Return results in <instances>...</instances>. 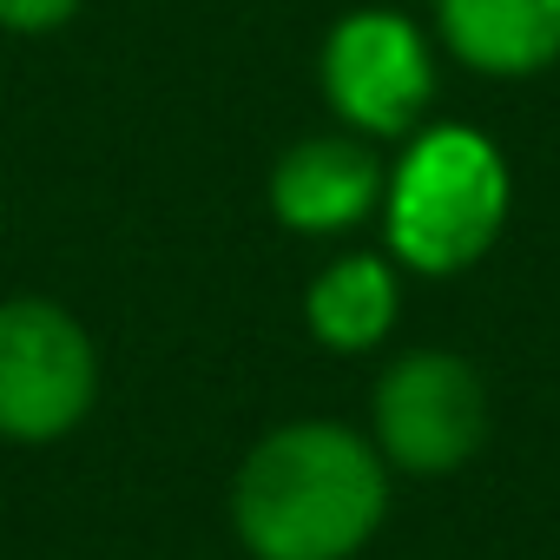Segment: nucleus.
Wrapping results in <instances>:
<instances>
[{
    "label": "nucleus",
    "instance_id": "obj_4",
    "mask_svg": "<svg viewBox=\"0 0 560 560\" xmlns=\"http://www.w3.org/2000/svg\"><path fill=\"white\" fill-rule=\"evenodd\" d=\"M376 455L402 475H455L488 435V389L455 350H416L383 370L370 402Z\"/></svg>",
    "mask_w": 560,
    "mask_h": 560
},
{
    "label": "nucleus",
    "instance_id": "obj_9",
    "mask_svg": "<svg viewBox=\"0 0 560 560\" xmlns=\"http://www.w3.org/2000/svg\"><path fill=\"white\" fill-rule=\"evenodd\" d=\"M80 14V0H0V27L14 34H47V27H67Z\"/></svg>",
    "mask_w": 560,
    "mask_h": 560
},
{
    "label": "nucleus",
    "instance_id": "obj_3",
    "mask_svg": "<svg viewBox=\"0 0 560 560\" xmlns=\"http://www.w3.org/2000/svg\"><path fill=\"white\" fill-rule=\"evenodd\" d=\"M100 396L93 337L47 298L0 304V435L60 442L86 422Z\"/></svg>",
    "mask_w": 560,
    "mask_h": 560
},
{
    "label": "nucleus",
    "instance_id": "obj_8",
    "mask_svg": "<svg viewBox=\"0 0 560 560\" xmlns=\"http://www.w3.org/2000/svg\"><path fill=\"white\" fill-rule=\"evenodd\" d=\"M396 311H402V291H396V270L370 250L357 257H337L311 298H304V317H311V337L357 357V350H376L389 330H396Z\"/></svg>",
    "mask_w": 560,
    "mask_h": 560
},
{
    "label": "nucleus",
    "instance_id": "obj_5",
    "mask_svg": "<svg viewBox=\"0 0 560 560\" xmlns=\"http://www.w3.org/2000/svg\"><path fill=\"white\" fill-rule=\"evenodd\" d=\"M317 67H324V100L363 139L416 132V119H422V106L435 93L422 27L409 14H389V8H363V14L337 21Z\"/></svg>",
    "mask_w": 560,
    "mask_h": 560
},
{
    "label": "nucleus",
    "instance_id": "obj_6",
    "mask_svg": "<svg viewBox=\"0 0 560 560\" xmlns=\"http://www.w3.org/2000/svg\"><path fill=\"white\" fill-rule=\"evenodd\" d=\"M383 205V165L363 139H304L270 172V211L304 237L357 231Z\"/></svg>",
    "mask_w": 560,
    "mask_h": 560
},
{
    "label": "nucleus",
    "instance_id": "obj_7",
    "mask_svg": "<svg viewBox=\"0 0 560 560\" xmlns=\"http://www.w3.org/2000/svg\"><path fill=\"white\" fill-rule=\"evenodd\" d=\"M435 27L488 80H527L560 60V0H435Z\"/></svg>",
    "mask_w": 560,
    "mask_h": 560
},
{
    "label": "nucleus",
    "instance_id": "obj_2",
    "mask_svg": "<svg viewBox=\"0 0 560 560\" xmlns=\"http://www.w3.org/2000/svg\"><path fill=\"white\" fill-rule=\"evenodd\" d=\"M508 165L475 126H429L383 178L389 250L422 277H455L488 257L508 224Z\"/></svg>",
    "mask_w": 560,
    "mask_h": 560
},
{
    "label": "nucleus",
    "instance_id": "obj_1",
    "mask_svg": "<svg viewBox=\"0 0 560 560\" xmlns=\"http://www.w3.org/2000/svg\"><path fill=\"white\" fill-rule=\"evenodd\" d=\"M383 514L389 462L343 422L270 429L231 481V527L250 560H350Z\"/></svg>",
    "mask_w": 560,
    "mask_h": 560
}]
</instances>
